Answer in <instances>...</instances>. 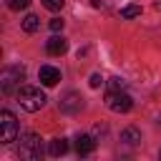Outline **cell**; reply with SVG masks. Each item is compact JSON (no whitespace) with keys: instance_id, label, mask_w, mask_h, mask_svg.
I'll use <instances>...</instances> for the list:
<instances>
[{"instance_id":"277c9868","label":"cell","mask_w":161,"mask_h":161,"mask_svg":"<svg viewBox=\"0 0 161 161\" xmlns=\"http://www.w3.org/2000/svg\"><path fill=\"white\" fill-rule=\"evenodd\" d=\"M25 78V65H10V68H5L3 70V93H13V91H18L20 88V80Z\"/></svg>"},{"instance_id":"ba28073f","label":"cell","mask_w":161,"mask_h":161,"mask_svg":"<svg viewBox=\"0 0 161 161\" xmlns=\"http://www.w3.org/2000/svg\"><path fill=\"white\" fill-rule=\"evenodd\" d=\"M75 151H78V156H88V153H93V151H96V138L88 136V133H80V136L75 138Z\"/></svg>"},{"instance_id":"2e32d148","label":"cell","mask_w":161,"mask_h":161,"mask_svg":"<svg viewBox=\"0 0 161 161\" xmlns=\"http://www.w3.org/2000/svg\"><path fill=\"white\" fill-rule=\"evenodd\" d=\"M40 3H43V8H45V10H53V13L63 8V0H40Z\"/></svg>"},{"instance_id":"52a82bcc","label":"cell","mask_w":161,"mask_h":161,"mask_svg":"<svg viewBox=\"0 0 161 161\" xmlns=\"http://www.w3.org/2000/svg\"><path fill=\"white\" fill-rule=\"evenodd\" d=\"M38 78H40V83H43V86L53 88V86H58V80H60V70H58L55 65H40Z\"/></svg>"},{"instance_id":"6da1fadb","label":"cell","mask_w":161,"mask_h":161,"mask_svg":"<svg viewBox=\"0 0 161 161\" xmlns=\"http://www.w3.org/2000/svg\"><path fill=\"white\" fill-rule=\"evenodd\" d=\"M15 98H18V103H20V108H25V111H30V113H35V111H40L43 106H45V93L38 88V86H20L18 91H15Z\"/></svg>"},{"instance_id":"ffe728a7","label":"cell","mask_w":161,"mask_h":161,"mask_svg":"<svg viewBox=\"0 0 161 161\" xmlns=\"http://www.w3.org/2000/svg\"><path fill=\"white\" fill-rule=\"evenodd\" d=\"M156 8H158V10H161V3H158V5H156Z\"/></svg>"},{"instance_id":"4fadbf2b","label":"cell","mask_w":161,"mask_h":161,"mask_svg":"<svg viewBox=\"0 0 161 161\" xmlns=\"http://www.w3.org/2000/svg\"><path fill=\"white\" fill-rule=\"evenodd\" d=\"M141 15V5H126L121 8V18H138Z\"/></svg>"},{"instance_id":"8fae6325","label":"cell","mask_w":161,"mask_h":161,"mask_svg":"<svg viewBox=\"0 0 161 161\" xmlns=\"http://www.w3.org/2000/svg\"><path fill=\"white\" fill-rule=\"evenodd\" d=\"M48 153L50 156H63V153H68V141L65 138H53L50 143H48Z\"/></svg>"},{"instance_id":"8992f818","label":"cell","mask_w":161,"mask_h":161,"mask_svg":"<svg viewBox=\"0 0 161 161\" xmlns=\"http://www.w3.org/2000/svg\"><path fill=\"white\" fill-rule=\"evenodd\" d=\"M58 108L63 111V113H78L80 108H83V98H80V93H75V91H68L65 96H60V101H58Z\"/></svg>"},{"instance_id":"ac0fdd59","label":"cell","mask_w":161,"mask_h":161,"mask_svg":"<svg viewBox=\"0 0 161 161\" xmlns=\"http://www.w3.org/2000/svg\"><path fill=\"white\" fill-rule=\"evenodd\" d=\"M101 83H103V78H101L98 73H93V75H91V88H98Z\"/></svg>"},{"instance_id":"e0dca14e","label":"cell","mask_w":161,"mask_h":161,"mask_svg":"<svg viewBox=\"0 0 161 161\" xmlns=\"http://www.w3.org/2000/svg\"><path fill=\"white\" fill-rule=\"evenodd\" d=\"M50 30H53V33H60V30H63V20H60V18H53V20H50Z\"/></svg>"},{"instance_id":"7c38bea8","label":"cell","mask_w":161,"mask_h":161,"mask_svg":"<svg viewBox=\"0 0 161 161\" xmlns=\"http://www.w3.org/2000/svg\"><path fill=\"white\" fill-rule=\"evenodd\" d=\"M38 28H40L38 15H25V18H23V30H25V33H35Z\"/></svg>"},{"instance_id":"9a60e30c","label":"cell","mask_w":161,"mask_h":161,"mask_svg":"<svg viewBox=\"0 0 161 161\" xmlns=\"http://www.w3.org/2000/svg\"><path fill=\"white\" fill-rule=\"evenodd\" d=\"M30 5V0H8V8L10 10H25Z\"/></svg>"},{"instance_id":"5b68a950","label":"cell","mask_w":161,"mask_h":161,"mask_svg":"<svg viewBox=\"0 0 161 161\" xmlns=\"http://www.w3.org/2000/svg\"><path fill=\"white\" fill-rule=\"evenodd\" d=\"M18 138V118L10 111L0 113V141L3 143H13Z\"/></svg>"},{"instance_id":"44dd1931","label":"cell","mask_w":161,"mask_h":161,"mask_svg":"<svg viewBox=\"0 0 161 161\" xmlns=\"http://www.w3.org/2000/svg\"><path fill=\"white\" fill-rule=\"evenodd\" d=\"M158 156H161V151H158Z\"/></svg>"},{"instance_id":"9c48e42d","label":"cell","mask_w":161,"mask_h":161,"mask_svg":"<svg viewBox=\"0 0 161 161\" xmlns=\"http://www.w3.org/2000/svg\"><path fill=\"white\" fill-rule=\"evenodd\" d=\"M45 50H48L50 55H63V53L68 50V40H65L63 35H53V38H48V43H45Z\"/></svg>"},{"instance_id":"30bf717a","label":"cell","mask_w":161,"mask_h":161,"mask_svg":"<svg viewBox=\"0 0 161 161\" xmlns=\"http://www.w3.org/2000/svg\"><path fill=\"white\" fill-rule=\"evenodd\" d=\"M121 141H123L126 146H136V143L141 141V131H138V128H133V126H128V128H123V131H121Z\"/></svg>"},{"instance_id":"5bb4252c","label":"cell","mask_w":161,"mask_h":161,"mask_svg":"<svg viewBox=\"0 0 161 161\" xmlns=\"http://www.w3.org/2000/svg\"><path fill=\"white\" fill-rule=\"evenodd\" d=\"M108 91H126V80L118 78V75L111 78V80H108Z\"/></svg>"},{"instance_id":"7a4b0ae2","label":"cell","mask_w":161,"mask_h":161,"mask_svg":"<svg viewBox=\"0 0 161 161\" xmlns=\"http://www.w3.org/2000/svg\"><path fill=\"white\" fill-rule=\"evenodd\" d=\"M18 156L35 161L43 156V138L38 133H20V143H18Z\"/></svg>"},{"instance_id":"d6986e66","label":"cell","mask_w":161,"mask_h":161,"mask_svg":"<svg viewBox=\"0 0 161 161\" xmlns=\"http://www.w3.org/2000/svg\"><path fill=\"white\" fill-rule=\"evenodd\" d=\"M91 5H93V8H101V5H103V0H91Z\"/></svg>"},{"instance_id":"3957f363","label":"cell","mask_w":161,"mask_h":161,"mask_svg":"<svg viewBox=\"0 0 161 161\" xmlns=\"http://www.w3.org/2000/svg\"><path fill=\"white\" fill-rule=\"evenodd\" d=\"M106 106L113 111V113H128L133 108V98L126 93V91H108L106 93Z\"/></svg>"}]
</instances>
